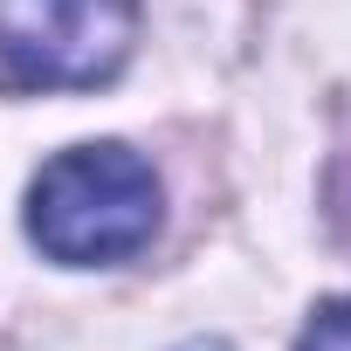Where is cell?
<instances>
[{
  "mask_svg": "<svg viewBox=\"0 0 351 351\" xmlns=\"http://www.w3.org/2000/svg\"><path fill=\"white\" fill-rule=\"evenodd\" d=\"M138 56V0H0V90H104Z\"/></svg>",
  "mask_w": 351,
  "mask_h": 351,
  "instance_id": "2",
  "label": "cell"
},
{
  "mask_svg": "<svg viewBox=\"0 0 351 351\" xmlns=\"http://www.w3.org/2000/svg\"><path fill=\"white\" fill-rule=\"evenodd\" d=\"M296 351H351V296L317 303L310 324H303V337H296Z\"/></svg>",
  "mask_w": 351,
  "mask_h": 351,
  "instance_id": "3",
  "label": "cell"
},
{
  "mask_svg": "<svg viewBox=\"0 0 351 351\" xmlns=\"http://www.w3.org/2000/svg\"><path fill=\"white\" fill-rule=\"evenodd\" d=\"M165 221V186L152 158L117 138L56 152L28 186V241L62 269H110L152 248Z\"/></svg>",
  "mask_w": 351,
  "mask_h": 351,
  "instance_id": "1",
  "label": "cell"
}]
</instances>
